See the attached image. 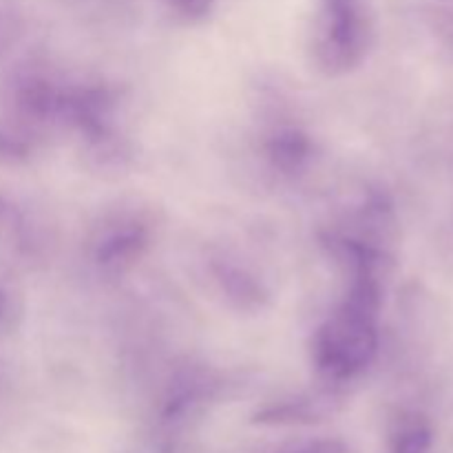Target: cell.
Instances as JSON below:
<instances>
[{"label":"cell","mask_w":453,"mask_h":453,"mask_svg":"<svg viewBox=\"0 0 453 453\" xmlns=\"http://www.w3.org/2000/svg\"><path fill=\"white\" fill-rule=\"evenodd\" d=\"M379 317L343 303L314 334L312 358L319 376L332 388L348 383L374 363Z\"/></svg>","instance_id":"cell-1"},{"label":"cell","mask_w":453,"mask_h":453,"mask_svg":"<svg viewBox=\"0 0 453 453\" xmlns=\"http://www.w3.org/2000/svg\"><path fill=\"white\" fill-rule=\"evenodd\" d=\"M372 27L363 0H321L317 58L332 75L348 73L365 60Z\"/></svg>","instance_id":"cell-2"},{"label":"cell","mask_w":453,"mask_h":453,"mask_svg":"<svg viewBox=\"0 0 453 453\" xmlns=\"http://www.w3.org/2000/svg\"><path fill=\"white\" fill-rule=\"evenodd\" d=\"M149 246V224L142 217L118 215L97 226L91 239V257L102 273L122 274L144 257Z\"/></svg>","instance_id":"cell-3"},{"label":"cell","mask_w":453,"mask_h":453,"mask_svg":"<svg viewBox=\"0 0 453 453\" xmlns=\"http://www.w3.org/2000/svg\"><path fill=\"white\" fill-rule=\"evenodd\" d=\"M47 252L42 224L7 193H0V257L7 264L31 268Z\"/></svg>","instance_id":"cell-4"},{"label":"cell","mask_w":453,"mask_h":453,"mask_svg":"<svg viewBox=\"0 0 453 453\" xmlns=\"http://www.w3.org/2000/svg\"><path fill=\"white\" fill-rule=\"evenodd\" d=\"M217 388H219V380L212 372L202 370V367L181 370L180 374H175L164 394L159 418L166 427H177V425L186 423L195 411L202 410L215 396Z\"/></svg>","instance_id":"cell-5"},{"label":"cell","mask_w":453,"mask_h":453,"mask_svg":"<svg viewBox=\"0 0 453 453\" xmlns=\"http://www.w3.org/2000/svg\"><path fill=\"white\" fill-rule=\"evenodd\" d=\"M341 407L339 394L334 388H327L317 394H303V396L288 398V401L273 403L252 416L255 425H268V427H301V425H319L336 414Z\"/></svg>","instance_id":"cell-6"},{"label":"cell","mask_w":453,"mask_h":453,"mask_svg":"<svg viewBox=\"0 0 453 453\" xmlns=\"http://www.w3.org/2000/svg\"><path fill=\"white\" fill-rule=\"evenodd\" d=\"M211 274L224 299L237 312L255 314L268 303L270 295L264 281L239 261L224 255L215 257V259H211Z\"/></svg>","instance_id":"cell-7"},{"label":"cell","mask_w":453,"mask_h":453,"mask_svg":"<svg viewBox=\"0 0 453 453\" xmlns=\"http://www.w3.org/2000/svg\"><path fill=\"white\" fill-rule=\"evenodd\" d=\"M265 155L281 175H299L312 159V142L303 128L295 124H279L265 137Z\"/></svg>","instance_id":"cell-8"},{"label":"cell","mask_w":453,"mask_h":453,"mask_svg":"<svg viewBox=\"0 0 453 453\" xmlns=\"http://www.w3.org/2000/svg\"><path fill=\"white\" fill-rule=\"evenodd\" d=\"M38 137V133L22 124L20 119L12 115L0 118V164L4 166L25 164L34 155Z\"/></svg>","instance_id":"cell-9"},{"label":"cell","mask_w":453,"mask_h":453,"mask_svg":"<svg viewBox=\"0 0 453 453\" xmlns=\"http://www.w3.org/2000/svg\"><path fill=\"white\" fill-rule=\"evenodd\" d=\"M432 427L418 416H411L401 423L392 441V453H427L432 449Z\"/></svg>","instance_id":"cell-10"},{"label":"cell","mask_w":453,"mask_h":453,"mask_svg":"<svg viewBox=\"0 0 453 453\" xmlns=\"http://www.w3.org/2000/svg\"><path fill=\"white\" fill-rule=\"evenodd\" d=\"M22 35V16L9 3L0 0V60L16 47Z\"/></svg>","instance_id":"cell-11"},{"label":"cell","mask_w":453,"mask_h":453,"mask_svg":"<svg viewBox=\"0 0 453 453\" xmlns=\"http://www.w3.org/2000/svg\"><path fill=\"white\" fill-rule=\"evenodd\" d=\"M22 317L20 296L9 283L0 281V336L9 334Z\"/></svg>","instance_id":"cell-12"},{"label":"cell","mask_w":453,"mask_h":453,"mask_svg":"<svg viewBox=\"0 0 453 453\" xmlns=\"http://www.w3.org/2000/svg\"><path fill=\"white\" fill-rule=\"evenodd\" d=\"M283 453H349V449L343 441H336V438H319V441H310Z\"/></svg>","instance_id":"cell-13"},{"label":"cell","mask_w":453,"mask_h":453,"mask_svg":"<svg viewBox=\"0 0 453 453\" xmlns=\"http://www.w3.org/2000/svg\"><path fill=\"white\" fill-rule=\"evenodd\" d=\"M212 3L215 0H171L173 7L180 13H184L186 18H202L211 12Z\"/></svg>","instance_id":"cell-14"},{"label":"cell","mask_w":453,"mask_h":453,"mask_svg":"<svg viewBox=\"0 0 453 453\" xmlns=\"http://www.w3.org/2000/svg\"><path fill=\"white\" fill-rule=\"evenodd\" d=\"M0 385H3V367H0Z\"/></svg>","instance_id":"cell-15"},{"label":"cell","mask_w":453,"mask_h":453,"mask_svg":"<svg viewBox=\"0 0 453 453\" xmlns=\"http://www.w3.org/2000/svg\"><path fill=\"white\" fill-rule=\"evenodd\" d=\"M449 3H453V0H449Z\"/></svg>","instance_id":"cell-16"}]
</instances>
